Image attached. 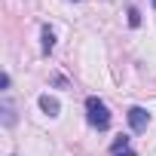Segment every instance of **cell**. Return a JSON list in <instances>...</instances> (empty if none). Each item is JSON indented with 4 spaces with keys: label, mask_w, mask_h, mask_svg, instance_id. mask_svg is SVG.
<instances>
[{
    "label": "cell",
    "mask_w": 156,
    "mask_h": 156,
    "mask_svg": "<svg viewBox=\"0 0 156 156\" xmlns=\"http://www.w3.org/2000/svg\"><path fill=\"white\" fill-rule=\"evenodd\" d=\"M126 116H129V126H132L135 132H144V129L150 126V113H147L144 107H138V104H135V107H129V113H126Z\"/></svg>",
    "instance_id": "obj_2"
},
{
    "label": "cell",
    "mask_w": 156,
    "mask_h": 156,
    "mask_svg": "<svg viewBox=\"0 0 156 156\" xmlns=\"http://www.w3.org/2000/svg\"><path fill=\"white\" fill-rule=\"evenodd\" d=\"M113 156H135V150H129V147H126V150H116Z\"/></svg>",
    "instance_id": "obj_8"
},
{
    "label": "cell",
    "mask_w": 156,
    "mask_h": 156,
    "mask_svg": "<svg viewBox=\"0 0 156 156\" xmlns=\"http://www.w3.org/2000/svg\"><path fill=\"white\" fill-rule=\"evenodd\" d=\"M0 110H3V126H12L16 122V107H12L9 98H3V107H0Z\"/></svg>",
    "instance_id": "obj_5"
},
{
    "label": "cell",
    "mask_w": 156,
    "mask_h": 156,
    "mask_svg": "<svg viewBox=\"0 0 156 156\" xmlns=\"http://www.w3.org/2000/svg\"><path fill=\"white\" fill-rule=\"evenodd\" d=\"M86 119H89V126H92V129H98V132H107V129H110V122H113V116H110L107 104H104L101 98H95V95H89V98H86Z\"/></svg>",
    "instance_id": "obj_1"
},
{
    "label": "cell",
    "mask_w": 156,
    "mask_h": 156,
    "mask_svg": "<svg viewBox=\"0 0 156 156\" xmlns=\"http://www.w3.org/2000/svg\"><path fill=\"white\" fill-rule=\"evenodd\" d=\"M40 37H43V55H49V52L55 49V34H52V28H49V25H43Z\"/></svg>",
    "instance_id": "obj_4"
},
{
    "label": "cell",
    "mask_w": 156,
    "mask_h": 156,
    "mask_svg": "<svg viewBox=\"0 0 156 156\" xmlns=\"http://www.w3.org/2000/svg\"><path fill=\"white\" fill-rule=\"evenodd\" d=\"M153 3H156V0H153Z\"/></svg>",
    "instance_id": "obj_9"
},
{
    "label": "cell",
    "mask_w": 156,
    "mask_h": 156,
    "mask_svg": "<svg viewBox=\"0 0 156 156\" xmlns=\"http://www.w3.org/2000/svg\"><path fill=\"white\" fill-rule=\"evenodd\" d=\"M126 147H129V138H126V135H119V138L113 141V147H110V150L116 153V150H126Z\"/></svg>",
    "instance_id": "obj_7"
},
{
    "label": "cell",
    "mask_w": 156,
    "mask_h": 156,
    "mask_svg": "<svg viewBox=\"0 0 156 156\" xmlns=\"http://www.w3.org/2000/svg\"><path fill=\"white\" fill-rule=\"evenodd\" d=\"M37 104H40V110H43L46 116H58V110H61V104H58L52 95H40V101H37Z\"/></svg>",
    "instance_id": "obj_3"
},
{
    "label": "cell",
    "mask_w": 156,
    "mask_h": 156,
    "mask_svg": "<svg viewBox=\"0 0 156 156\" xmlns=\"http://www.w3.org/2000/svg\"><path fill=\"white\" fill-rule=\"evenodd\" d=\"M129 25H132V28H138V25H141V12H138L135 6L129 9Z\"/></svg>",
    "instance_id": "obj_6"
}]
</instances>
